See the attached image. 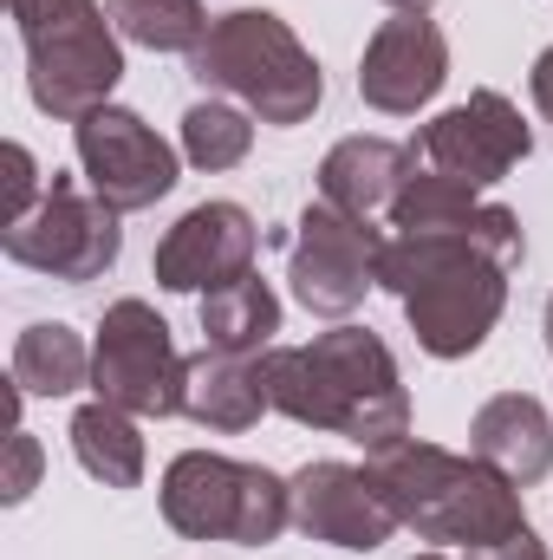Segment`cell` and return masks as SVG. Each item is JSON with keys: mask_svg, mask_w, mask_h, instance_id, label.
Segmentation results:
<instances>
[{"mask_svg": "<svg viewBox=\"0 0 553 560\" xmlns=\"http://www.w3.org/2000/svg\"><path fill=\"white\" fill-rule=\"evenodd\" d=\"M528 261L521 215L495 202L482 229H423L385 235L378 287L398 293L416 346L430 359H469L508 313V275Z\"/></svg>", "mask_w": 553, "mask_h": 560, "instance_id": "cell-1", "label": "cell"}, {"mask_svg": "<svg viewBox=\"0 0 553 560\" xmlns=\"http://www.w3.org/2000/svg\"><path fill=\"white\" fill-rule=\"evenodd\" d=\"M372 482L398 509V522L416 541H436L462 560H548V541L534 535L521 489L495 476L482 456H456L443 443L398 436L365 456Z\"/></svg>", "mask_w": 553, "mask_h": 560, "instance_id": "cell-2", "label": "cell"}, {"mask_svg": "<svg viewBox=\"0 0 553 560\" xmlns=\"http://www.w3.org/2000/svg\"><path fill=\"white\" fill-rule=\"evenodd\" d=\"M261 385L280 418L306 423V430H332L352 436L365 456L411 436V392L404 372L391 359V346L372 326H332L306 346H268L261 359Z\"/></svg>", "mask_w": 553, "mask_h": 560, "instance_id": "cell-3", "label": "cell"}, {"mask_svg": "<svg viewBox=\"0 0 553 560\" xmlns=\"http://www.w3.org/2000/svg\"><path fill=\"white\" fill-rule=\"evenodd\" d=\"M189 72L209 98H235L242 112H255V125L293 131L326 105V72L306 52V39L268 13V7H235L215 13L209 39L189 52Z\"/></svg>", "mask_w": 553, "mask_h": 560, "instance_id": "cell-4", "label": "cell"}, {"mask_svg": "<svg viewBox=\"0 0 553 560\" xmlns=\"http://www.w3.org/2000/svg\"><path fill=\"white\" fill-rule=\"evenodd\" d=\"M26 46V92L46 118L79 125L125 85V39L98 0H7Z\"/></svg>", "mask_w": 553, "mask_h": 560, "instance_id": "cell-5", "label": "cell"}, {"mask_svg": "<svg viewBox=\"0 0 553 560\" xmlns=\"http://www.w3.org/2000/svg\"><path fill=\"white\" fill-rule=\"evenodd\" d=\"M163 522L183 541L274 548L293 528V482L261 463H235L222 450H183L163 469Z\"/></svg>", "mask_w": 553, "mask_h": 560, "instance_id": "cell-6", "label": "cell"}, {"mask_svg": "<svg viewBox=\"0 0 553 560\" xmlns=\"http://www.w3.org/2000/svg\"><path fill=\"white\" fill-rule=\"evenodd\" d=\"M0 255L13 268H33L46 280H66V287H85V280H105L125 255V229H118V209L98 202L92 189H79V176H46V196L33 202V215L7 222L0 229Z\"/></svg>", "mask_w": 553, "mask_h": 560, "instance_id": "cell-7", "label": "cell"}, {"mask_svg": "<svg viewBox=\"0 0 553 560\" xmlns=\"http://www.w3.org/2000/svg\"><path fill=\"white\" fill-rule=\"evenodd\" d=\"M183 385H189V359L176 352L169 319L138 293L111 300L92 339V398L163 423L183 418Z\"/></svg>", "mask_w": 553, "mask_h": 560, "instance_id": "cell-8", "label": "cell"}, {"mask_svg": "<svg viewBox=\"0 0 553 560\" xmlns=\"http://www.w3.org/2000/svg\"><path fill=\"white\" fill-rule=\"evenodd\" d=\"M385 261V229L358 222L332 202H306L293 222V248H286V280L293 300L319 319H352L365 306V293L378 287Z\"/></svg>", "mask_w": 553, "mask_h": 560, "instance_id": "cell-9", "label": "cell"}, {"mask_svg": "<svg viewBox=\"0 0 553 560\" xmlns=\"http://www.w3.org/2000/svg\"><path fill=\"white\" fill-rule=\"evenodd\" d=\"M72 150H79L85 189L98 202H111L118 215L156 209L176 189V176H183L176 143L156 138L138 112H125V105H98L92 118H79L72 125Z\"/></svg>", "mask_w": 553, "mask_h": 560, "instance_id": "cell-10", "label": "cell"}, {"mask_svg": "<svg viewBox=\"0 0 553 560\" xmlns=\"http://www.w3.org/2000/svg\"><path fill=\"white\" fill-rule=\"evenodd\" d=\"M411 156L423 170H443V176L469 183V189H489V183H502L508 170H521L534 156V131H528V118L515 112L508 92L482 85L462 105L436 112L411 138Z\"/></svg>", "mask_w": 553, "mask_h": 560, "instance_id": "cell-11", "label": "cell"}, {"mask_svg": "<svg viewBox=\"0 0 553 560\" xmlns=\"http://www.w3.org/2000/svg\"><path fill=\"white\" fill-rule=\"evenodd\" d=\"M286 482H293V528L306 541H326V548H345V555H378L404 528L365 463L319 456V463H306Z\"/></svg>", "mask_w": 553, "mask_h": 560, "instance_id": "cell-12", "label": "cell"}, {"mask_svg": "<svg viewBox=\"0 0 553 560\" xmlns=\"http://www.w3.org/2000/svg\"><path fill=\"white\" fill-rule=\"evenodd\" d=\"M255 255H261V229L242 202H196L156 242L150 275L163 293H215L228 280L255 275Z\"/></svg>", "mask_w": 553, "mask_h": 560, "instance_id": "cell-13", "label": "cell"}, {"mask_svg": "<svg viewBox=\"0 0 553 560\" xmlns=\"http://www.w3.org/2000/svg\"><path fill=\"white\" fill-rule=\"evenodd\" d=\"M449 85V39L423 13H391L358 52V98L385 118H416Z\"/></svg>", "mask_w": 553, "mask_h": 560, "instance_id": "cell-14", "label": "cell"}, {"mask_svg": "<svg viewBox=\"0 0 553 560\" xmlns=\"http://www.w3.org/2000/svg\"><path fill=\"white\" fill-rule=\"evenodd\" d=\"M469 456H482L515 489H534L553 476V418L534 392H495L469 418Z\"/></svg>", "mask_w": 553, "mask_h": 560, "instance_id": "cell-15", "label": "cell"}, {"mask_svg": "<svg viewBox=\"0 0 553 560\" xmlns=\"http://www.w3.org/2000/svg\"><path fill=\"white\" fill-rule=\"evenodd\" d=\"M416 156L411 143L391 138H339L319 163V202L358 215V222H391V202L404 196Z\"/></svg>", "mask_w": 553, "mask_h": 560, "instance_id": "cell-16", "label": "cell"}, {"mask_svg": "<svg viewBox=\"0 0 553 560\" xmlns=\"http://www.w3.org/2000/svg\"><path fill=\"white\" fill-rule=\"evenodd\" d=\"M268 385H261V365L255 359H228V352H196L189 359V385H183V418L202 423V430H222V436H242L268 418Z\"/></svg>", "mask_w": 553, "mask_h": 560, "instance_id": "cell-17", "label": "cell"}, {"mask_svg": "<svg viewBox=\"0 0 553 560\" xmlns=\"http://www.w3.org/2000/svg\"><path fill=\"white\" fill-rule=\"evenodd\" d=\"M280 332V293L261 275H242L202 293V346L228 359H261Z\"/></svg>", "mask_w": 553, "mask_h": 560, "instance_id": "cell-18", "label": "cell"}, {"mask_svg": "<svg viewBox=\"0 0 553 560\" xmlns=\"http://www.w3.org/2000/svg\"><path fill=\"white\" fill-rule=\"evenodd\" d=\"M92 385V346L66 319H39L13 339V398H72Z\"/></svg>", "mask_w": 553, "mask_h": 560, "instance_id": "cell-19", "label": "cell"}, {"mask_svg": "<svg viewBox=\"0 0 553 560\" xmlns=\"http://www.w3.org/2000/svg\"><path fill=\"white\" fill-rule=\"evenodd\" d=\"M143 418L131 411H118V405H105V398H92V405H79L72 411V456H79V469L92 476V482H105V489H138L143 482Z\"/></svg>", "mask_w": 553, "mask_h": 560, "instance_id": "cell-20", "label": "cell"}, {"mask_svg": "<svg viewBox=\"0 0 553 560\" xmlns=\"http://www.w3.org/2000/svg\"><path fill=\"white\" fill-rule=\"evenodd\" d=\"M495 215V202H482L469 183L443 176V170H423L416 163L404 196L391 202V235H423V229H482Z\"/></svg>", "mask_w": 553, "mask_h": 560, "instance_id": "cell-21", "label": "cell"}, {"mask_svg": "<svg viewBox=\"0 0 553 560\" xmlns=\"http://www.w3.org/2000/svg\"><path fill=\"white\" fill-rule=\"evenodd\" d=\"M111 26L143 52H196L215 20L202 0H111Z\"/></svg>", "mask_w": 553, "mask_h": 560, "instance_id": "cell-22", "label": "cell"}, {"mask_svg": "<svg viewBox=\"0 0 553 560\" xmlns=\"http://www.w3.org/2000/svg\"><path fill=\"white\" fill-rule=\"evenodd\" d=\"M255 150V112H242L235 98H202L183 112V156L196 170H235Z\"/></svg>", "mask_w": 553, "mask_h": 560, "instance_id": "cell-23", "label": "cell"}, {"mask_svg": "<svg viewBox=\"0 0 553 560\" xmlns=\"http://www.w3.org/2000/svg\"><path fill=\"white\" fill-rule=\"evenodd\" d=\"M7 209H0V229L7 222H20V215H33V202L46 196V176H39V163H33V150L26 143H7Z\"/></svg>", "mask_w": 553, "mask_h": 560, "instance_id": "cell-24", "label": "cell"}, {"mask_svg": "<svg viewBox=\"0 0 553 560\" xmlns=\"http://www.w3.org/2000/svg\"><path fill=\"white\" fill-rule=\"evenodd\" d=\"M39 463H46V456H39V436H33V430H13V450H7V489H0V495H7V502H26V495L39 489Z\"/></svg>", "mask_w": 553, "mask_h": 560, "instance_id": "cell-25", "label": "cell"}, {"mask_svg": "<svg viewBox=\"0 0 553 560\" xmlns=\"http://www.w3.org/2000/svg\"><path fill=\"white\" fill-rule=\"evenodd\" d=\"M528 92H534V112L553 125V46L534 59V72H528Z\"/></svg>", "mask_w": 553, "mask_h": 560, "instance_id": "cell-26", "label": "cell"}, {"mask_svg": "<svg viewBox=\"0 0 553 560\" xmlns=\"http://www.w3.org/2000/svg\"><path fill=\"white\" fill-rule=\"evenodd\" d=\"M385 7H398V13H430L436 0H385Z\"/></svg>", "mask_w": 553, "mask_h": 560, "instance_id": "cell-27", "label": "cell"}, {"mask_svg": "<svg viewBox=\"0 0 553 560\" xmlns=\"http://www.w3.org/2000/svg\"><path fill=\"white\" fill-rule=\"evenodd\" d=\"M541 332H548V352H553V293H548V313H541Z\"/></svg>", "mask_w": 553, "mask_h": 560, "instance_id": "cell-28", "label": "cell"}, {"mask_svg": "<svg viewBox=\"0 0 553 560\" xmlns=\"http://www.w3.org/2000/svg\"><path fill=\"white\" fill-rule=\"evenodd\" d=\"M416 560H462V555H443V548H430V555H416Z\"/></svg>", "mask_w": 553, "mask_h": 560, "instance_id": "cell-29", "label": "cell"}]
</instances>
